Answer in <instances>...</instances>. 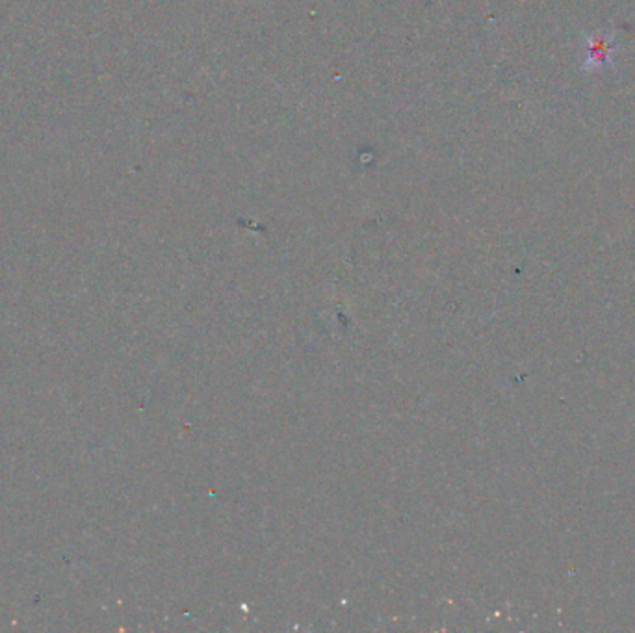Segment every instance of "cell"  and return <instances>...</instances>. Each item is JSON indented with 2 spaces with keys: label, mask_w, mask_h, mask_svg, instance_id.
<instances>
[{
  "label": "cell",
  "mask_w": 635,
  "mask_h": 633,
  "mask_svg": "<svg viewBox=\"0 0 635 633\" xmlns=\"http://www.w3.org/2000/svg\"><path fill=\"white\" fill-rule=\"evenodd\" d=\"M617 41H615V34H604L598 32L595 36H589L585 39V62L581 65V70H602L606 65H611L614 62V54L617 51Z\"/></svg>",
  "instance_id": "obj_1"
}]
</instances>
